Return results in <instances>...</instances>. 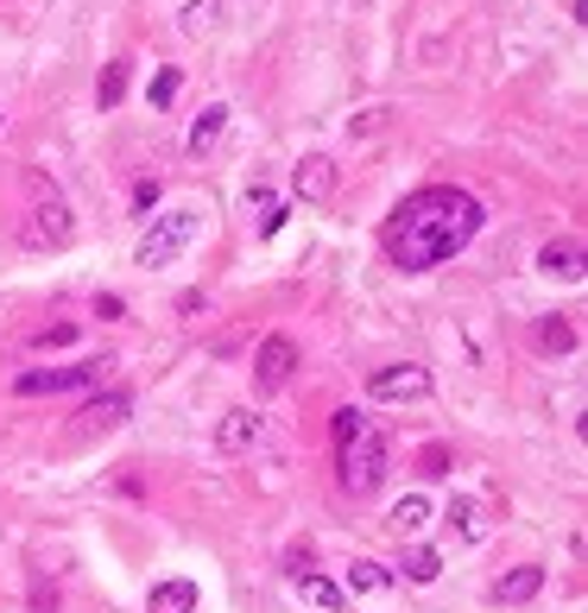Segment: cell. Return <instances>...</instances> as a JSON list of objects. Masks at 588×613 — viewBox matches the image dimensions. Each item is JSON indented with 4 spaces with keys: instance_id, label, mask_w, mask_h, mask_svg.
I'll return each mask as SVG.
<instances>
[{
    "instance_id": "d6986e66",
    "label": "cell",
    "mask_w": 588,
    "mask_h": 613,
    "mask_svg": "<svg viewBox=\"0 0 588 613\" xmlns=\"http://www.w3.org/2000/svg\"><path fill=\"white\" fill-rule=\"evenodd\" d=\"M392 582V576H386L380 562H367V557H355L348 562V588H342V594H380V588Z\"/></svg>"
},
{
    "instance_id": "7a4b0ae2",
    "label": "cell",
    "mask_w": 588,
    "mask_h": 613,
    "mask_svg": "<svg viewBox=\"0 0 588 613\" xmlns=\"http://www.w3.org/2000/svg\"><path fill=\"white\" fill-rule=\"evenodd\" d=\"M197 229H203V215L197 209H165V215H153V229H146V241H140V266H171V259L197 241Z\"/></svg>"
},
{
    "instance_id": "8992f818",
    "label": "cell",
    "mask_w": 588,
    "mask_h": 613,
    "mask_svg": "<svg viewBox=\"0 0 588 613\" xmlns=\"http://www.w3.org/2000/svg\"><path fill=\"white\" fill-rule=\"evenodd\" d=\"M291 374H298V342L291 335H266L254 355V386L259 392H279V386H291Z\"/></svg>"
},
{
    "instance_id": "2e32d148",
    "label": "cell",
    "mask_w": 588,
    "mask_h": 613,
    "mask_svg": "<svg viewBox=\"0 0 588 613\" xmlns=\"http://www.w3.org/2000/svg\"><path fill=\"white\" fill-rule=\"evenodd\" d=\"M127 77H133V57H114V64H108L102 70V82H96V108H121V96H127Z\"/></svg>"
},
{
    "instance_id": "e0dca14e",
    "label": "cell",
    "mask_w": 588,
    "mask_h": 613,
    "mask_svg": "<svg viewBox=\"0 0 588 613\" xmlns=\"http://www.w3.org/2000/svg\"><path fill=\"white\" fill-rule=\"evenodd\" d=\"M424 525H431V500H418V493H406V500L392 506V532H399V537H418Z\"/></svg>"
},
{
    "instance_id": "d4e9b609",
    "label": "cell",
    "mask_w": 588,
    "mask_h": 613,
    "mask_svg": "<svg viewBox=\"0 0 588 613\" xmlns=\"http://www.w3.org/2000/svg\"><path fill=\"white\" fill-rule=\"evenodd\" d=\"M418 475H450V449H443V443H431V449L418 456Z\"/></svg>"
},
{
    "instance_id": "277c9868",
    "label": "cell",
    "mask_w": 588,
    "mask_h": 613,
    "mask_svg": "<svg viewBox=\"0 0 588 613\" xmlns=\"http://www.w3.org/2000/svg\"><path fill=\"white\" fill-rule=\"evenodd\" d=\"M102 367L108 360H77V367H32V374H20V380H13V392H20V399H38V392H70V386H96L102 380Z\"/></svg>"
},
{
    "instance_id": "484cf974",
    "label": "cell",
    "mask_w": 588,
    "mask_h": 613,
    "mask_svg": "<svg viewBox=\"0 0 588 613\" xmlns=\"http://www.w3.org/2000/svg\"><path fill=\"white\" fill-rule=\"evenodd\" d=\"M171 96H178V70H158L153 77V108H171Z\"/></svg>"
},
{
    "instance_id": "6da1fadb",
    "label": "cell",
    "mask_w": 588,
    "mask_h": 613,
    "mask_svg": "<svg viewBox=\"0 0 588 613\" xmlns=\"http://www.w3.org/2000/svg\"><path fill=\"white\" fill-rule=\"evenodd\" d=\"M487 209L475 190H462V183H431V190H411L406 203L392 209V222H386V259L399 266V272H431L443 259H456L475 234H481Z\"/></svg>"
},
{
    "instance_id": "603a6c76",
    "label": "cell",
    "mask_w": 588,
    "mask_h": 613,
    "mask_svg": "<svg viewBox=\"0 0 588 613\" xmlns=\"http://www.w3.org/2000/svg\"><path fill=\"white\" fill-rule=\"evenodd\" d=\"M450 519L462 525V537H481V532H487V525H481V506H475V500H456V506H450Z\"/></svg>"
},
{
    "instance_id": "4316f807",
    "label": "cell",
    "mask_w": 588,
    "mask_h": 613,
    "mask_svg": "<svg viewBox=\"0 0 588 613\" xmlns=\"http://www.w3.org/2000/svg\"><path fill=\"white\" fill-rule=\"evenodd\" d=\"M158 203V178H140L133 183V209H153Z\"/></svg>"
},
{
    "instance_id": "7402d4cb",
    "label": "cell",
    "mask_w": 588,
    "mask_h": 613,
    "mask_svg": "<svg viewBox=\"0 0 588 613\" xmlns=\"http://www.w3.org/2000/svg\"><path fill=\"white\" fill-rule=\"evenodd\" d=\"M360 424H367V417H360V411H355V405H342V411H335V424H330V436H335V449H342V443H355V436H360Z\"/></svg>"
},
{
    "instance_id": "ffe728a7",
    "label": "cell",
    "mask_w": 588,
    "mask_h": 613,
    "mask_svg": "<svg viewBox=\"0 0 588 613\" xmlns=\"http://www.w3.org/2000/svg\"><path fill=\"white\" fill-rule=\"evenodd\" d=\"M178 26L190 32V38H203V32H215V26H222V0H190Z\"/></svg>"
},
{
    "instance_id": "52a82bcc",
    "label": "cell",
    "mask_w": 588,
    "mask_h": 613,
    "mask_svg": "<svg viewBox=\"0 0 588 613\" xmlns=\"http://www.w3.org/2000/svg\"><path fill=\"white\" fill-rule=\"evenodd\" d=\"M133 417V399L127 392H96L89 405L77 411V436H102V431H121Z\"/></svg>"
},
{
    "instance_id": "5bb4252c",
    "label": "cell",
    "mask_w": 588,
    "mask_h": 613,
    "mask_svg": "<svg viewBox=\"0 0 588 613\" xmlns=\"http://www.w3.org/2000/svg\"><path fill=\"white\" fill-rule=\"evenodd\" d=\"M254 436H259V417H254V411H247V405H234L229 417L215 424V443H222V449H247Z\"/></svg>"
},
{
    "instance_id": "30bf717a",
    "label": "cell",
    "mask_w": 588,
    "mask_h": 613,
    "mask_svg": "<svg viewBox=\"0 0 588 613\" xmlns=\"http://www.w3.org/2000/svg\"><path fill=\"white\" fill-rule=\"evenodd\" d=\"M537 588H544V569L525 562V569H512V576L493 582V601H500V608H525V601H537Z\"/></svg>"
},
{
    "instance_id": "f1b7e54d",
    "label": "cell",
    "mask_w": 588,
    "mask_h": 613,
    "mask_svg": "<svg viewBox=\"0 0 588 613\" xmlns=\"http://www.w3.org/2000/svg\"><path fill=\"white\" fill-rule=\"evenodd\" d=\"M32 608H38V613H57V588L38 582V588H32Z\"/></svg>"
},
{
    "instance_id": "83f0119b",
    "label": "cell",
    "mask_w": 588,
    "mask_h": 613,
    "mask_svg": "<svg viewBox=\"0 0 588 613\" xmlns=\"http://www.w3.org/2000/svg\"><path fill=\"white\" fill-rule=\"evenodd\" d=\"M285 215H291V209H285V203H273L266 215H259V234H279V229H285Z\"/></svg>"
},
{
    "instance_id": "4fadbf2b",
    "label": "cell",
    "mask_w": 588,
    "mask_h": 613,
    "mask_svg": "<svg viewBox=\"0 0 588 613\" xmlns=\"http://www.w3.org/2000/svg\"><path fill=\"white\" fill-rule=\"evenodd\" d=\"M222 127H229V108H222V102H209L203 114H197V121H190V140H184V146H190V153L203 158L209 146H215V140H222Z\"/></svg>"
},
{
    "instance_id": "9a60e30c",
    "label": "cell",
    "mask_w": 588,
    "mask_h": 613,
    "mask_svg": "<svg viewBox=\"0 0 588 613\" xmlns=\"http://www.w3.org/2000/svg\"><path fill=\"white\" fill-rule=\"evenodd\" d=\"M537 348H544V355H569V348H576V323H569L563 310L537 316Z\"/></svg>"
},
{
    "instance_id": "3957f363",
    "label": "cell",
    "mask_w": 588,
    "mask_h": 613,
    "mask_svg": "<svg viewBox=\"0 0 588 613\" xmlns=\"http://www.w3.org/2000/svg\"><path fill=\"white\" fill-rule=\"evenodd\" d=\"M386 481V436L374 424H360L355 443H342V493H374Z\"/></svg>"
},
{
    "instance_id": "44dd1931",
    "label": "cell",
    "mask_w": 588,
    "mask_h": 613,
    "mask_svg": "<svg viewBox=\"0 0 588 613\" xmlns=\"http://www.w3.org/2000/svg\"><path fill=\"white\" fill-rule=\"evenodd\" d=\"M298 594H304L310 608H323V613H335V608H342V601H348V594H342V588H335V582H323V576H310V569H304V576H298Z\"/></svg>"
},
{
    "instance_id": "5b68a950",
    "label": "cell",
    "mask_w": 588,
    "mask_h": 613,
    "mask_svg": "<svg viewBox=\"0 0 588 613\" xmlns=\"http://www.w3.org/2000/svg\"><path fill=\"white\" fill-rule=\"evenodd\" d=\"M70 234H77V222H70V203H64V197H45V203H38V209L26 215V229H20V241L45 254V247H64Z\"/></svg>"
},
{
    "instance_id": "8fae6325",
    "label": "cell",
    "mask_w": 588,
    "mask_h": 613,
    "mask_svg": "<svg viewBox=\"0 0 588 613\" xmlns=\"http://www.w3.org/2000/svg\"><path fill=\"white\" fill-rule=\"evenodd\" d=\"M146 613H197V582H190V576L153 582V594H146Z\"/></svg>"
},
{
    "instance_id": "ac0fdd59",
    "label": "cell",
    "mask_w": 588,
    "mask_h": 613,
    "mask_svg": "<svg viewBox=\"0 0 588 613\" xmlns=\"http://www.w3.org/2000/svg\"><path fill=\"white\" fill-rule=\"evenodd\" d=\"M399 569H406V582H418V588H424V582H436V576H443V557H436L431 544H411Z\"/></svg>"
},
{
    "instance_id": "9c48e42d",
    "label": "cell",
    "mask_w": 588,
    "mask_h": 613,
    "mask_svg": "<svg viewBox=\"0 0 588 613\" xmlns=\"http://www.w3.org/2000/svg\"><path fill=\"white\" fill-rule=\"evenodd\" d=\"M367 392H374V399H424V392H431V374H424L418 360H406V367H380V374L367 380Z\"/></svg>"
},
{
    "instance_id": "cb8c5ba5",
    "label": "cell",
    "mask_w": 588,
    "mask_h": 613,
    "mask_svg": "<svg viewBox=\"0 0 588 613\" xmlns=\"http://www.w3.org/2000/svg\"><path fill=\"white\" fill-rule=\"evenodd\" d=\"M64 342H77V323H52V330L32 335V348H64Z\"/></svg>"
},
{
    "instance_id": "7c38bea8",
    "label": "cell",
    "mask_w": 588,
    "mask_h": 613,
    "mask_svg": "<svg viewBox=\"0 0 588 613\" xmlns=\"http://www.w3.org/2000/svg\"><path fill=\"white\" fill-rule=\"evenodd\" d=\"M537 266H544L551 279H583V241H551V247L537 254Z\"/></svg>"
},
{
    "instance_id": "ba28073f",
    "label": "cell",
    "mask_w": 588,
    "mask_h": 613,
    "mask_svg": "<svg viewBox=\"0 0 588 613\" xmlns=\"http://www.w3.org/2000/svg\"><path fill=\"white\" fill-rule=\"evenodd\" d=\"M291 197H304V203H330L335 197V165L323 153H310L291 165Z\"/></svg>"
}]
</instances>
